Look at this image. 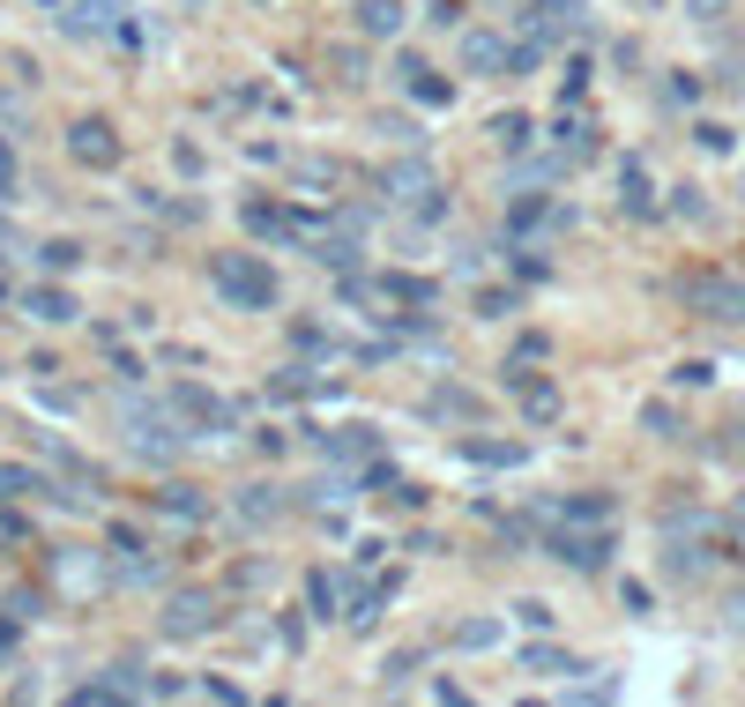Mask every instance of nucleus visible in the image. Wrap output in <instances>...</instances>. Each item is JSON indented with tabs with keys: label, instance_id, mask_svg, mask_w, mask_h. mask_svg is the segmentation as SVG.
Instances as JSON below:
<instances>
[{
	"label": "nucleus",
	"instance_id": "25",
	"mask_svg": "<svg viewBox=\"0 0 745 707\" xmlns=\"http://www.w3.org/2000/svg\"><path fill=\"white\" fill-rule=\"evenodd\" d=\"M0 195H16V149L0 142Z\"/></svg>",
	"mask_w": 745,
	"mask_h": 707
},
{
	"label": "nucleus",
	"instance_id": "3",
	"mask_svg": "<svg viewBox=\"0 0 745 707\" xmlns=\"http://www.w3.org/2000/svg\"><path fill=\"white\" fill-rule=\"evenodd\" d=\"M686 298H694L701 320H723V328H738V320H745V283H738V276H694Z\"/></svg>",
	"mask_w": 745,
	"mask_h": 707
},
{
	"label": "nucleus",
	"instance_id": "16",
	"mask_svg": "<svg viewBox=\"0 0 745 707\" xmlns=\"http://www.w3.org/2000/svg\"><path fill=\"white\" fill-rule=\"evenodd\" d=\"M559 521H612V499H604V491H589V499H567V507H559Z\"/></svg>",
	"mask_w": 745,
	"mask_h": 707
},
{
	"label": "nucleus",
	"instance_id": "21",
	"mask_svg": "<svg viewBox=\"0 0 745 707\" xmlns=\"http://www.w3.org/2000/svg\"><path fill=\"white\" fill-rule=\"evenodd\" d=\"M38 261H46V269H74V261H82V246L52 239V246H38Z\"/></svg>",
	"mask_w": 745,
	"mask_h": 707
},
{
	"label": "nucleus",
	"instance_id": "20",
	"mask_svg": "<svg viewBox=\"0 0 745 707\" xmlns=\"http://www.w3.org/2000/svg\"><path fill=\"white\" fill-rule=\"evenodd\" d=\"M493 135H499V149H529V120H515V112L493 120Z\"/></svg>",
	"mask_w": 745,
	"mask_h": 707
},
{
	"label": "nucleus",
	"instance_id": "12",
	"mask_svg": "<svg viewBox=\"0 0 745 707\" xmlns=\"http://www.w3.org/2000/svg\"><path fill=\"white\" fill-rule=\"evenodd\" d=\"M30 491H46V477H38V469L0 462V507H8V499H30Z\"/></svg>",
	"mask_w": 745,
	"mask_h": 707
},
{
	"label": "nucleus",
	"instance_id": "2",
	"mask_svg": "<svg viewBox=\"0 0 745 707\" xmlns=\"http://www.w3.org/2000/svg\"><path fill=\"white\" fill-rule=\"evenodd\" d=\"M545 544H552V559L574 566V574H604V566H612V521H589V529H582V521H559Z\"/></svg>",
	"mask_w": 745,
	"mask_h": 707
},
{
	"label": "nucleus",
	"instance_id": "9",
	"mask_svg": "<svg viewBox=\"0 0 745 707\" xmlns=\"http://www.w3.org/2000/svg\"><path fill=\"white\" fill-rule=\"evenodd\" d=\"M515 402L537 417V425H552V417H559V388H552V380H537V372H522V366H515Z\"/></svg>",
	"mask_w": 745,
	"mask_h": 707
},
{
	"label": "nucleus",
	"instance_id": "13",
	"mask_svg": "<svg viewBox=\"0 0 745 707\" xmlns=\"http://www.w3.org/2000/svg\"><path fill=\"white\" fill-rule=\"evenodd\" d=\"M120 16H127V0H82V8H74V30H112V23H120Z\"/></svg>",
	"mask_w": 745,
	"mask_h": 707
},
{
	"label": "nucleus",
	"instance_id": "5",
	"mask_svg": "<svg viewBox=\"0 0 745 707\" xmlns=\"http://www.w3.org/2000/svg\"><path fill=\"white\" fill-rule=\"evenodd\" d=\"M380 187H388V201H410V209H440V187H433V171L410 157V165H388L380 171Z\"/></svg>",
	"mask_w": 745,
	"mask_h": 707
},
{
	"label": "nucleus",
	"instance_id": "14",
	"mask_svg": "<svg viewBox=\"0 0 745 707\" xmlns=\"http://www.w3.org/2000/svg\"><path fill=\"white\" fill-rule=\"evenodd\" d=\"M358 23H366L372 38H388V30H403V8H396V0H366V16H358Z\"/></svg>",
	"mask_w": 745,
	"mask_h": 707
},
{
	"label": "nucleus",
	"instance_id": "19",
	"mask_svg": "<svg viewBox=\"0 0 745 707\" xmlns=\"http://www.w3.org/2000/svg\"><path fill=\"white\" fill-rule=\"evenodd\" d=\"M344 596H336V574H314V618H344Z\"/></svg>",
	"mask_w": 745,
	"mask_h": 707
},
{
	"label": "nucleus",
	"instance_id": "1",
	"mask_svg": "<svg viewBox=\"0 0 745 707\" xmlns=\"http://www.w3.org/2000/svg\"><path fill=\"white\" fill-rule=\"evenodd\" d=\"M209 283H217L224 306H239V313H269L276 291H284L261 253H217V261H209Z\"/></svg>",
	"mask_w": 745,
	"mask_h": 707
},
{
	"label": "nucleus",
	"instance_id": "8",
	"mask_svg": "<svg viewBox=\"0 0 745 707\" xmlns=\"http://www.w3.org/2000/svg\"><path fill=\"white\" fill-rule=\"evenodd\" d=\"M463 68L470 74H507V46L493 30H463Z\"/></svg>",
	"mask_w": 745,
	"mask_h": 707
},
{
	"label": "nucleus",
	"instance_id": "24",
	"mask_svg": "<svg viewBox=\"0 0 745 707\" xmlns=\"http://www.w3.org/2000/svg\"><path fill=\"white\" fill-rule=\"evenodd\" d=\"M433 410H440V417H477V402H470V395H455V388H447L440 402H433Z\"/></svg>",
	"mask_w": 745,
	"mask_h": 707
},
{
	"label": "nucleus",
	"instance_id": "23",
	"mask_svg": "<svg viewBox=\"0 0 745 707\" xmlns=\"http://www.w3.org/2000/svg\"><path fill=\"white\" fill-rule=\"evenodd\" d=\"M626 209H648V179H642V165H626Z\"/></svg>",
	"mask_w": 745,
	"mask_h": 707
},
{
	"label": "nucleus",
	"instance_id": "22",
	"mask_svg": "<svg viewBox=\"0 0 745 707\" xmlns=\"http://www.w3.org/2000/svg\"><path fill=\"white\" fill-rule=\"evenodd\" d=\"M455 640H463V648H493V640H499V626H493V618H477V626H463Z\"/></svg>",
	"mask_w": 745,
	"mask_h": 707
},
{
	"label": "nucleus",
	"instance_id": "17",
	"mask_svg": "<svg viewBox=\"0 0 745 707\" xmlns=\"http://www.w3.org/2000/svg\"><path fill=\"white\" fill-rule=\"evenodd\" d=\"M589 149H596L589 120H567V127H559V165H567V157H589Z\"/></svg>",
	"mask_w": 745,
	"mask_h": 707
},
{
	"label": "nucleus",
	"instance_id": "4",
	"mask_svg": "<svg viewBox=\"0 0 745 707\" xmlns=\"http://www.w3.org/2000/svg\"><path fill=\"white\" fill-rule=\"evenodd\" d=\"M217 618H224V604L209 596V588H179L172 604H165V634H172V640H195V634H209Z\"/></svg>",
	"mask_w": 745,
	"mask_h": 707
},
{
	"label": "nucleus",
	"instance_id": "6",
	"mask_svg": "<svg viewBox=\"0 0 745 707\" xmlns=\"http://www.w3.org/2000/svg\"><path fill=\"white\" fill-rule=\"evenodd\" d=\"M68 149L82 157V165H112V157H120V135H112L105 120H74L68 127Z\"/></svg>",
	"mask_w": 745,
	"mask_h": 707
},
{
	"label": "nucleus",
	"instance_id": "10",
	"mask_svg": "<svg viewBox=\"0 0 745 707\" xmlns=\"http://www.w3.org/2000/svg\"><path fill=\"white\" fill-rule=\"evenodd\" d=\"M23 313H30V320H46V328H60V320H74V298H68V291H46V283H38V291L23 298Z\"/></svg>",
	"mask_w": 745,
	"mask_h": 707
},
{
	"label": "nucleus",
	"instance_id": "7",
	"mask_svg": "<svg viewBox=\"0 0 745 707\" xmlns=\"http://www.w3.org/2000/svg\"><path fill=\"white\" fill-rule=\"evenodd\" d=\"M165 402H172L179 417H195V425H231V410H224V402H217L209 388H195V380H179V388L165 395Z\"/></svg>",
	"mask_w": 745,
	"mask_h": 707
},
{
	"label": "nucleus",
	"instance_id": "15",
	"mask_svg": "<svg viewBox=\"0 0 745 707\" xmlns=\"http://www.w3.org/2000/svg\"><path fill=\"white\" fill-rule=\"evenodd\" d=\"M328 455H336V462H366L372 432H328Z\"/></svg>",
	"mask_w": 745,
	"mask_h": 707
},
{
	"label": "nucleus",
	"instance_id": "18",
	"mask_svg": "<svg viewBox=\"0 0 745 707\" xmlns=\"http://www.w3.org/2000/svg\"><path fill=\"white\" fill-rule=\"evenodd\" d=\"M157 499H165V507H172L179 521H201V514H209V507H201V491H187V485H172V491H157Z\"/></svg>",
	"mask_w": 745,
	"mask_h": 707
},
{
	"label": "nucleus",
	"instance_id": "11",
	"mask_svg": "<svg viewBox=\"0 0 745 707\" xmlns=\"http://www.w3.org/2000/svg\"><path fill=\"white\" fill-rule=\"evenodd\" d=\"M522 670H537V678H567V670H582V663H574L567 648H545V640H537V648H522Z\"/></svg>",
	"mask_w": 745,
	"mask_h": 707
}]
</instances>
